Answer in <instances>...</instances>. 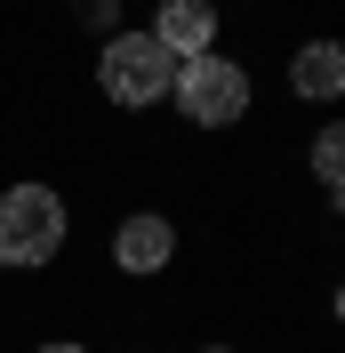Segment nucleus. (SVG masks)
Wrapping results in <instances>:
<instances>
[{"instance_id": "obj_1", "label": "nucleus", "mask_w": 345, "mask_h": 353, "mask_svg": "<svg viewBox=\"0 0 345 353\" xmlns=\"http://www.w3.org/2000/svg\"><path fill=\"white\" fill-rule=\"evenodd\" d=\"M72 217L48 185H8L0 193V265H48L65 249Z\"/></svg>"}, {"instance_id": "obj_2", "label": "nucleus", "mask_w": 345, "mask_h": 353, "mask_svg": "<svg viewBox=\"0 0 345 353\" xmlns=\"http://www.w3.org/2000/svg\"><path fill=\"white\" fill-rule=\"evenodd\" d=\"M97 88H105L112 105H129V112L161 105V97L177 88V57L152 41V32H112L105 57H97Z\"/></svg>"}, {"instance_id": "obj_3", "label": "nucleus", "mask_w": 345, "mask_h": 353, "mask_svg": "<svg viewBox=\"0 0 345 353\" xmlns=\"http://www.w3.org/2000/svg\"><path fill=\"white\" fill-rule=\"evenodd\" d=\"M177 112H185V121H193V129H233L241 112H249V97H257V88H249V72L233 65V57H193V65H177Z\"/></svg>"}, {"instance_id": "obj_4", "label": "nucleus", "mask_w": 345, "mask_h": 353, "mask_svg": "<svg viewBox=\"0 0 345 353\" xmlns=\"http://www.w3.org/2000/svg\"><path fill=\"white\" fill-rule=\"evenodd\" d=\"M152 41L169 48L177 65H193L217 48V0H161V17H152Z\"/></svg>"}, {"instance_id": "obj_5", "label": "nucleus", "mask_w": 345, "mask_h": 353, "mask_svg": "<svg viewBox=\"0 0 345 353\" xmlns=\"http://www.w3.org/2000/svg\"><path fill=\"white\" fill-rule=\"evenodd\" d=\"M169 257H177V233H169V217H152V209L121 217V233H112V265H121V273H161Z\"/></svg>"}, {"instance_id": "obj_6", "label": "nucleus", "mask_w": 345, "mask_h": 353, "mask_svg": "<svg viewBox=\"0 0 345 353\" xmlns=\"http://www.w3.org/2000/svg\"><path fill=\"white\" fill-rule=\"evenodd\" d=\"M289 88H297L305 105H337L345 97V41H305L289 57Z\"/></svg>"}, {"instance_id": "obj_7", "label": "nucleus", "mask_w": 345, "mask_h": 353, "mask_svg": "<svg viewBox=\"0 0 345 353\" xmlns=\"http://www.w3.org/2000/svg\"><path fill=\"white\" fill-rule=\"evenodd\" d=\"M305 153H313V185H322V193H345V121H329Z\"/></svg>"}, {"instance_id": "obj_8", "label": "nucleus", "mask_w": 345, "mask_h": 353, "mask_svg": "<svg viewBox=\"0 0 345 353\" xmlns=\"http://www.w3.org/2000/svg\"><path fill=\"white\" fill-rule=\"evenodd\" d=\"M32 353H88V345H72V337H57V345H32Z\"/></svg>"}, {"instance_id": "obj_9", "label": "nucleus", "mask_w": 345, "mask_h": 353, "mask_svg": "<svg viewBox=\"0 0 345 353\" xmlns=\"http://www.w3.org/2000/svg\"><path fill=\"white\" fill-rule=\"evenodd\" d=\"M337 321H345V281H337Z\"/></svg>"}, {"instance_id": "obj_10", "label": "nucleus", "mask_w": 345, "mask_h": 353, "mask_svg": "<svg viewBox=\"0 0 345 353\" xmlns=\"http://www.w3.org/2000/svg\"><path fill=\"white\" fill-rule=\"evenodd\" d=\"M209 353H225V345H209Z\"/></svg>"}]
</instances>
